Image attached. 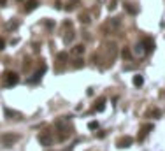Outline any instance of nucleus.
I'll use <instances>...</instances> for the list:
<instances>
[{
	"instance_id": "f257e3e1",
	"label": "nucleus",
	"mask_w": 165,
	"mask_h": 151,
	"mask_svg": "<svg viewBox=\"0 0 165 151\" xmlns=\"http://www.w3.org/2000/svg\"><path fill=\"white\" fill-rule=\"evenodd\" d=\"M18 139H20V135H16V134H2V135H0V141H2V144H4L5 148H11Z\"/></svg>"
},
{
	"instance_id": "f03ea898",
	"label": "nucleus",
	"mask_w": 165,
	"mask_h": 151,
	"mask_svg": "<svg viewBox=\"0 0 165 151\" xmlns=\"http://www.w3.org/2000/svg\"><path fill=\"white\" fill-rule=\"evenodd\" d=\"M39 142H41V146H44V148H49L51 144H53V137L49 135V134H39Z\"/></svg>"
},
{
	"instance_id": "7ed1b4c3",
	"label": "nucleus",
	"mask_w": 165,
	"mask_h": 151,
	"mask_svg": "<svg viewBox=\"0 0 165 151\" xmlns=\"http://www.w3.org/2000/svg\"><path fill=\"white\" fill-rule=\"evenodd\" d=\"M18 81H20V77L16 72H5V84L7 86H14Z\"/></svg>"
},
{
	"instance_id": "20e7f679",
	"label": "nucleus",
	"mask_w": 165,
	"mask_h": 151,
	"mask_svg": "<svg viewBox=\"0 0 165 151\" xmlns=\"http://www.w3.org/2000/svg\"><path fill=\"white\" fill-rule=\"evenodd\" d=\"M132 142H134V139L132 137H121V139H118V148H130L132 146Z\"/></svg>"
},
{
	"instance_id": "39448f33",
	"label": "nucleus",
	"mask_w": 165,
	"mask_h": 151,
	"mask_svg": "<svg viewBox=\"0 0 165 151\" xmlns=\"http://www.w3.org/2000/svg\"><path fill=\"white\" fill-rule=\"evenodd\" d=\"M84 51H86L84 44H76V46L72 48V55H76V56H81V55H84Z\"/></svg>"
},
{
	"instance_id": "423d86ee",
	"label": "nucleus",
	"mask_w": 165,
	"mask_h": 151,
	"mask_svg": "<svg viewBox=\"0 0 165 151\" xmlns=\"http://www.w3.org/2000/svg\"><path fill=\"white\" fill-rule=\"evenodd\" d=\"M142 48H144V53H151V51L155 49V42L151 39H146L142 42Z\"/></svg>"
},
{
	"instance_id": "0eeeda50",
	"label": "nucleus",
	"mask_w": 165,
	"mask_h": 151,
	"mask_svg": "<svg viewBox=\"0 0 165 151\" xmlns=\"http://www.w3.org/2000/svg\"><path fill=\"white\" fill-rule=\"evenodd\" d=\"M37 5H39L37 0H28L27 5H25V11H27V13H32V11H35V9H37Z\"/></svg>"
},
{
	"instance_id": "6e6552de",
	"label": "nucleus",
	"mask_w": 165,
	"mask_h": 151,
	"mask_svg": "<svg viewBox=\"0 0 165 151\" xmlns=\"http://www.w3.org/2000/svg\"><path fill=\"white\" fill-rule=\"evenodd\" d=\"M104 109H106V99H104V97H100V99H99V102L95 104V111H97V113H102Z\"/></svg>"
},
{
	"instance_id": "1a4fd4ad",
	"label": "nucleus",
	"mask_w": 165,
	"mask_h": 151,
	"mask_svg": "<svg viewBox=\"0 0 165 151\" xmlns=\"http://www.w3.org/2000/svg\"><path fill=\"white\" fill-rule=\"evenodd\" d=\"M79 21L83 23V25H88V23H91V16L88 14V13H81L79 14Z\"/></svg>"
},
{
	"instance_id": "9d476101",
	"label": "nucleus",
	"mask_w": 165,
	"mask_h": 151,
	"mask_svg": "<svg viewBox=\"0 0 165 151\" xmlns=\"http://www.w3.org/2000/svg\"><path fill=\"white\" fill-rule=\"evenodd\" d=\"M134 84H135V86H142L144 84V77L141 74H135V76H134Z\"/></svg>"
},
{
	"instance_id": "9b49d317",
	"label": "nucleus",
	"mask_w": 165,
	"mask_h": 151,
	"mask_svg": "<svg viewBox=\"0 0 165 151\" xmlns=\"http://www.w3.org/2000/svg\"><path fill=\"white\" fill-rule=\"evenodd\" d=\"M125 11L128 13V14H137V9L132 5V4H125Z\"/></svg>"
},
{
	"instance_id": "f8f14e48",
	"label": "nucleus",
	"mask_w": 165,
	"mask_h": 151,
	"mask_svg": "<svg viewBox=\"0 0 165 151\" xmlns=\"http://www.w3.org/2000/svg\"><path fill=\"white\" fill-rule=\"evenodd\" d=\"M4 113H5V116H7V118H13V116H20V113H16V111H11L9 107L4 109Z\"/></svg>"
},
{
	"instance_id": "ddd939ff",
	"label": "nucleus",
	"mask_w": 165,
	"mask_h": 151,
	"mask_svg": "<svg viewBox=\"0 0 165 151\" xmlns=\"http://www.w3.org/2000/svg\"><path fill=\"white\" fill-rule=\"evenodd\" d=\"M121 56H123V60H130V58H132V53H130V49H127V48H125V49L121 51Z\"/></svg>"
},
{
	"instance_id": "4468645a",
	"label": "nucleus",
	"mask_w": 165,
	"mask_h": 151,
	"mask_svg": "<svg viewBox=\"0 0 165 151\" xmlns=\"http://www.w3.org/2000/svg\"><path fill=\"white\" fill-rule=\"evenodd\" d=\"M56 58L60 60V62H65V60H69V55H67L65 51H62V53H58L56 55Z\"/></svg>"
},
{
	"instance_id": "2eb2a0df",
	"label": "nucleus",
	"mask_w": 165,
	"mask_h": 151,
	"mask_svg": "<svg viewBox=\"0 0 165 151\" xmlns=\"http://www.w3.org/2000/svg\"><path fill=\"white\" fill-rule=\"evenodd\" d=\"M151 130H153V125H151V123H148V125H144V127H142V134L146 135V134H149Z\"/></svg>"
},
{
	"instance_id": "dca6fc26",
	"label": "nucleus",
	"mask_w": 165,
	"mask_h": 151,
	"mask_svg": "<svg viewBox=\"0 0 165 151\" xmlns=\"http://www.w3.org/2000/svg\"><path fill=\"white\" fill-rule=\"evenodd\" d=\"M74 32H69V35H65V42L69 44V42H72V41H74Z\"/></svg>"
},
{
	"instance_id": "f3484780",
	"label": "nucleus",
	"mask_w": 165,
	"mask_h": 151,
	"mask_svg": "<svg viewBox=\"0 0 165 151\" xmlns=\"http://www.w3.org/2000/svg\"><path fill=\"white\" fill-rule=\"evenodd\" d=\"M18 28V23L16 21H9L7 23V30H16Z\"/></svg>"
},
{
	"instance_id": "a211bd4d",
	"label": "nucleus",
	"mask_w": 165,
	"mask_h": 151,
	"mask_svg": "<svg viewBox=\"0 0 165 151\" xmlns=\"http://www.w3.org/2000/svg\"><path fill=\"white\" fill-rule=\"evenodd\" d=\"M83 65H84V62H83V60H81V58H77V60H76V62H74V67H76V69H81V67H83Z\"/></svg>"
},
{
	"instance_id": "6ab92c4d",
	"label": "nucleus",
	"mask_w": 165,
	"mask_h": 151,
	"mask_svg": "<svg viewBox=\"0 0 165 151\" xmlns=\"http://www.w3.org/2000/svg\"><path fill=\"white\" fill-rule=\"evenodd\" d=\"M88 128H90V130L99 128V123H97V121H90V123H88Z\"/></svg>"
},
{
	"instance_id": "aec40b11",
	"label": "nucleus",
	"mask_w": 165,
	"mask_h": 151,
	"mask_svg": "<svg viewBox=\"0 0 165 151\" xmlns=\"http://www.w3.org/2000/svg\"><path fill=\"white\" fill-rule=\"evenodd\" d=\"M111 25H113V27H120V20H118V18H113V20H111Z\"/></svg>"
},
{
	"instance_id": "412c9836",
	"label": "nucleus",
	"mask_w": 165,
	"mask_h": 151,
	"mask_svg": "<svg viewBox=\"0 0 165 151\" xmlns=\"http://www.w3.org/2000/svg\"><path fill=\"white\" fill-rule=\"evenodd\" d=\"M72 2H74V4H77V0H72ZM67 11H72V9H74V5H70V4H67Z\"/></svg>"
},
{
	"instance_id": "4be33fe9",
	"label": "nucleus",
	"mask_w": 165,
	"mask_h": 151,
	"mask_svg": "<svg viewBox=\"0 0 165 151\" xmlns=\"http://www.w3.org/2000/svg\"><path fill=\"white\" fill-rule=\"evenodd\" d=\"M113 9H116V0H113V2L109 4V11H113Z\"/></svg>"
},
{
	"instance_id": "5701e85b",
	"label": "nucleus",
	"mask_w": 165,
	"mask_h": 151,
	"mask_svg": "<svg viewBox=\"0 0 165 151\" xmlns=\"http://www.w3.org/2000/svg\"><path fill=\"white\" fill-rule=\"evenodd\" d=\"M4 48H5V41L0 37V49H4Z\"/></svg>"
},
{
	"instance_id": "b1692460",
	"label": "nucleus",
	"mask_w": 165,
	"mask_h": 151,
	"mask_svg": "<svg viewBox=\"0 0 165 151\" xmlns=\"http://www.w3.org/2000/svg\"><path fill=\"white\" fill-rule=\"evenodd\" d=\"M46 27H48V28H53V21H46Z\"/></svg>"
},
{
	"instance_id": "393cba45",
	"label": "nucleus",
	"mask_w": 165,
	"mask_h": 151,
	"mask_svg": "<svg viewBox=\"0 0 165 151\" xmlns=\"http://www.w3.org/2000/svg\"><path fill=\"white\" fill-rule=\"evenodd\" d=\"M7 4V0H0V5H5Z\"/></svg>"
},
{
	"instance_id": "a878e982",
	"label": "nucleus",
	"mask_w": 165,
	"mask_h": 151,
	"mask_svg": "<svg viewBox=\"0 0 165 151\" xmlns=\"http://www.w3.org/2000/svg\"><path fill=\"white\" fill-rule=\"evenodd\" d=\"M65 151H70V149H65Z\"/></svg>"
},
{
	"instance_id": "bb28decb",
	"label": "nucleus",
	"mask_w": 165,
	"mask_h": 151,
	"mask_svg": "<svg viewBox=\"0 0 165 151\" xmlns=\"http://www.w3.org/2000/svg\"><path fill=\"white\" fill-rule=\"evenodd\" d=\"M18 2H21V0H18Z\"/></svg>"
}]
</instances>
